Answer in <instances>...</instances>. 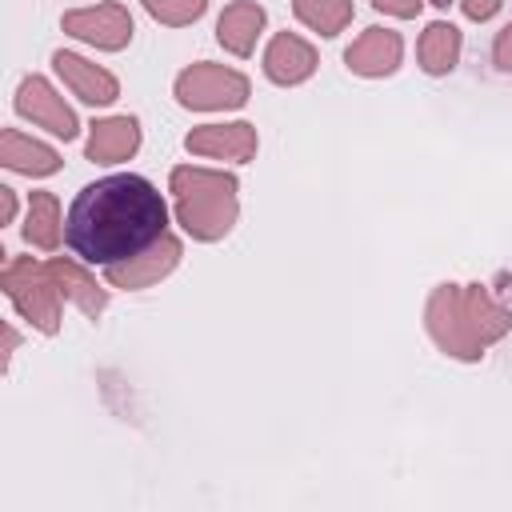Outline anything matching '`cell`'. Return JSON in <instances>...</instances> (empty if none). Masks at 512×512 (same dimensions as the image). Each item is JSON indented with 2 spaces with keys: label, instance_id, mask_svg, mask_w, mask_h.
<instances>
[{
  "label": "cell",
  "instance_id": "6da1fadb",
  "mask_svg": "<svg viewBox=\"0 0 512 512\" xmlns=\"http://www.w3.org/2000/svg\"><path fill=\"white\" fill-rule=\"evenodd\" d=\"M168 208L164 196L144 176H104L76 192L64 240L88 264H124L136 260L148 244L164 240Z\"/></svg>",
  "mask_w": 512,
  "mask_h": 512
},
{
  "label": "cell",
  "instance_id": "7a4b0ae2",
  "mask_svg": "<svg viewBox=\"0 0 512 512\" xmlns=\"http://www.w3.org/2000/svg\"><path fill=\"white\" fill-rule=\"evenodd\" d=\"M16 108L24 112V116H32V120H40V124H48L52 132H60L64 140L76 132V120H72V112L52 96V88L44 84V80H36V76H28L24 84H20V96H16Z\"/></svg>",
  "mask_w": 512,
  "mask_h": 512
},
{
  "label": "cell",
  "instance_id": "3957f363",
  "mask_svg": "<svg viewBox=\"0 0 512 512\" xmlns=\"http://www.w3.org/2000/svg\"><path fill=\"white\" fill-rule=\"evenodd\" d=\"M56 68H60V76L84 96V100H92V104H104V100H112L116 96V84H112V76H104V72H96V68H88L80 56H68V52H56Z\"/></svg>",
  "mask_w": 512,
  "mask_h": 512
},
{
  "label": "cell",
  "instance_id": "277c9868",
  "mask_svg": "<svg viewBox=\"0 0 512 512\" xmlns=\"http://www.w3.org/2000/svg\"><path fill=\"white\" fill-rule=\"evenodd\" d=\"M4 164L32 176V172H52L56 168V156L44 144H36V140H28L20 132H4Z\"/></svg>",
  "mask_w": 512,
  "mask_h": 512
},
{
  "label": "cell",
  "instance_id": "5b68a950",
  "mask_svg": "<svg viewBox=\"0 0 512 512\" xmlns=\"http://www.w3.org/2000/svg\"><path fill=\"white\" fill-rule=\"evenodd\" d=\"M132 144H136V120H108L96 128L88 152H92V160H108V156L132 152Z\"/></svg>",
  "mask_w": 512,
  "mask_h": 512
},
{
  "label": "cell",
  "instance_id": "8992f818",
  "mask_svg": "<svg viewBox=\"0 0 512 512\" xmlns=\"http://www.w3.org/2000/svg\"><path fill=\"white\" fill-rule=\"evenodd\" d=\"M64 24H68L76 36H84V40H96V44H108V48H116L124 36H120V32L112 36V32H108V24H128V20H124L116 8H104L100 16H96V12H76V16H68Z\"/></svg>",
  "mask_w": 512,
  "mask_h": 512
},
{
  "label": "cell",
  "instance_id": "52a82bcc",
  "mask_svg": "<svg viewBox=\"0 0 512 512\" xmlns=\"http://www.w3.org/2000/svg\"><path fill=\"white\" fill-rule=\"evenodd\" d=\"M56 204H52V196H32V208H28V224H24V236L32 240V244H44V248H52L56 244Z\"/></svg>",
  "mask_w": 512,
  "mask_h": 512
}]
</instances>
